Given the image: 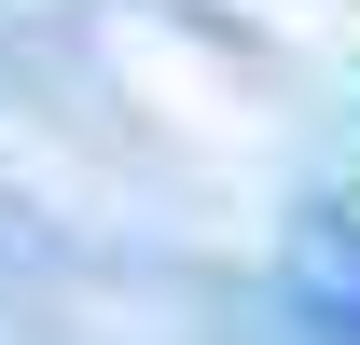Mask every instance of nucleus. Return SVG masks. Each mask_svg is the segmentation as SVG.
I'll return each instance as SVG.
<instances>
[]
</instances>
